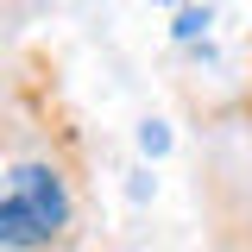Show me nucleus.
<instances>
[{"mask_svg":"<svg viewBox=\"0 0 252 252\" xmlns=\"http://www.w3.org/2000/svg\"><path fill=\"white\" fill-rule=\"evenodd\" d=\"M69 233V183L51 164H19L0 177V246L44 252Z\"/></svg>","mask_w":252,"mask_h":252,"instance_id":"1","label":"nucleus"},{"mask_svg":"<svg viewBox=\"0 0 252 252\" xmlns=\"http://www.w3.org/2000/svg\"><path fill=\"white\" fill-rule=\"evenodd\" d=\"M202 26H208V13H202V6H189L183 19H177V38H195V32H202Z\"/></svg>","mask_w":252,"mask_h":252,"instance_id":"2","label":"nucleus"},{"mask_svg":"<svg viewBox=\"0 0 252 252\" xmlns=\"http://www.w3.org/2000/svg\"><path fill=\"white\" fill-rule=\"evenodd\" d=\"M139 145H145V152H164V145H170V132H164V126H145V132H139Z\"/></svg>","mask_w":252,"mask_h":252,"instance_id":"3","label":"nucleus"},{"mask_svg":"<svg viewBox=\"0 0 252 252\" xmlns=\"http://www.w3.org/2000/svg\"><path fill=\"white\" fill-rule=\"evenodd\" d=\"M19 6H32V0H0V13H19Z\"/></svg>","mask_w":252,"mask_h":252,"instance_id":"4","label":"nucleus"}]
</instances>
